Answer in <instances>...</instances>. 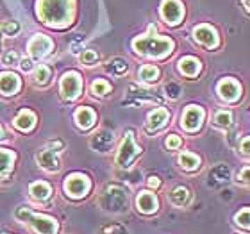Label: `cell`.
<instances>
[{
	"label": "cell",
	"mask_w": 250,
	"mask_h": 234,
	"mask_svg": "<svg viewBox=\"0 0 250 234\" xmlns=\"http://www.w3.org/2000/svg\"><path fill=\"white\" fill-rule=\"evenodd\" d=\"M243 4H245V11H249V0H243Z\"/></svg>",
	"instance_id": "obj_40"
},
{
	"label": "cell",
	"mask_w": 250,
	"mask_h": 234,
	"mask_svg": "<svg viewBox=\"0 0 250 234\" xmlns=\"http://www.w3.org/2000/svg\"><path fill=\"white\" fill-rule=\"evenodd\" d=\"M167 120H168L167 109H163V107L154 109L150 115H148V124H146V127H148V130H156V129H159Z\"/></svg>",
	"instance_id": "obj_18"
},
{
	"label": "cell",
	"mask_w": 250,
	"mask_h": 234,
	"mask_svg": "<svg viewBox=\"0 0 250 234\" xmlns=\"http://www.w3.org/2000/svg\"><path fill=\"white\" fill-rule=\"evenodd\" d=\"M31 195L34 198H38V200H45V198H48V195H50V186H48L47 182H32L31 184Z\"/></svg>",
	"instance_id": "obj_21"
},
{
	"label": "cell",
	"mask_w": 250,
	"mask_h": 234,
	"mask_svg": "<svg viewBox=\"0 0 250 234\" xmlns=\"http://www.w3.org/2000/svg\"><path fill=\"white\" fill-rule=\"evenodd\" d=\"M136 206L140 209L141 213H154L157 209V198L154 193H148V191H141L136 198Z\"/></svg>",
	"instance_id": "obj_13"
},
{
	"label": "cell",
	"mask_w": 250,
	"mask_h": 234,
	"mask_svg": "<svg viewBox=\"0 0 250 234\" xmlns=\"http://www.w3.org/2000/svg\"><path fill=\"white\" fill-rule=\"evenodd\" d=\"M138 154H140V149H138V145L134 143L132 132H127L125 138H124V141H122L118 156H116V165L122 167V168L129 167L130 163H132V159H134Z\"/></svg>",
	"instance_id": "obj_5"
},
{
	"label": "cell",
	"mask_w": 250,
	"mask_h": 234,
	"mask_svg": "<svg viewBox=\"0 0 250 234\" xmlns=\"http://www.w3.org/2000/svg\"><path fill=\"white\" fill-rule=\"evenodd\" d=\"M109 89H111L109 83L104 81V79H97V81L91 84V91H93L95 95H107Z\"/></svg>",
	"instance_id": "obj_27"
},
{
	"label": "cell",
	"mask_w": 250,
	"mask_h": 234,
	"mask_svg": "<svg viewBox=\"0 0 250 234\" xmlns=\"http://www.w3.org/2000/svg\"><path fill=\"white\" fill-rule=\"evenodd\" d=\"M213 175H214V179H218V181H224V179L227 181V179H229V168H225V167L214 168Z\"/></svg>",
	"instance_id": "obj_32"
},
{
	"label": "cell",
	"mask_w": 250,
	"mask_h": 234,
	"mask_svg": "<svg viewBox=\"0 0 250 234\" xmlns=\"http://www.w3.org/2000/svg\"><path fill=\"white\" fill-rule=\"evenodd\" d=\"M4 31L7 32V34H15V32H18V23H7V25L4 27Z\"/></svg>",
	"instance_id": "obj_38"
},
{
	"label": "cell",
	"mask_w": 250,
	"mask_h": 234,
	"mask_svg": "<svg viewBox=\"0 0 250 234\" xmlns=\"http://www.w3.org/2000/svg\"><path fill=\"white\" fill-rule=\"evenodd\" d=\"M132 47L141 56L148 58H163L173 50V42L170 38L161 36H140L132 42Z\"/></svg>",
	"instance_id": "obj_2"
},
{
	"label": "cell",
	"mask_w": 250,
	"mask_h": 234,
	"mask_svg": "<svg viewBox=\"0 0 250 234\" xmlns=\"http://www.w3.org/2000/svg\"><path fill=\"white\" fill-rule=\"evenodd\" d=\"M18 88H20L18 75H15V73H11V72L0 75V93L13 95V93H16V89Z\"/></svg>",
	"instance_id": "obj_14"
},
{
	"label": "cell",
	"mask_w": 250,
	"mask_h": 234,
	"mask_svg": "<svg viewBox=\"0 0 250 234\" xmlns=\"http://www.w3.org/2000/svg\"><path fill=\"white\" fill-rule=\"evenodd\" d=\"M193 34H195V40H197L198 43H202L206 48H214L218 45V34H216V31H214L213 27L198 25V27H195Z\"/></svg>",
	"instance_id": "obj_10"
},
{
	"label": "cell",
	"mask_w": 250,
	"mask_h": 234,
	"mask_svg": "<svg viewBox=\"0 0 250 234\" xmlns=\"http://www.w3.org/2000/svg\"><path fill=\"white\" fill-rule=\"evenodd\" d=\"M73 0H38V16L45 25L64 27L72 20Z\"/></svg>",
	"instance_id": "obj_1"
},
{
	"label": "cell",
	"mask_w": 250,
	"mask_h": 234,
	"mask_svg": "<svg viewBox=\"0 0 250 234\" xmlns=\"http://www.w3.org/2000/svg\"><path fill=\"white\" fill-rule=\"evenodd\" d=\"M238 181H241L243 184H249V167H245L241 170V173L238 175Z\"/></svg>",
	"instance_id": "obj_34"
},
{
	"label": "cell",
	"mask_w": 250,
	"mask_h": 234,
	"mask_svg": "<svg viewBox=\"0 0 250 234\" xmlns=\"http://www.w3.org/2000/svg\"><path fill=\"white\" fill-rule=\"evenodd\" d=\"M111 143H113V134H109V132H100V134H95L93 147H97L100 152L107 150Z\"/></svg>",
	"instance_id": "obj_24"
},
{
	"label": "cell",
	"mask_w": 250,
	"mask_h": 234,
	"mask_svg": "<svg viewBox=\"0 0 250 234\" xmlns=\"http://www.w3.org/2000/svg\"><path fill=\"white\" fill-rule=\"evenodd\" d=\"M218 95L222 97L224 100H236L240 97V84L236 83L234 79H224V81H220L218 83Z\"/></svg>",
	"instance_id": "obj_12"
},
{
	"label": "cell",
	"mask_w": 250,
	"mask_h": 234,
	"mask_svg": "<svg viewBox=\"0 0 250 234\" xmlns=\"http://www.w3.org/2000/svg\"><path fill=\"white\" fill-rule=\"evenodd\" d=\"M0 36H2V29H0Z\"/></svg>",
	"instance_id": "obj_42"
},
{
	"label": "cell",
	"mask_w": 250,
	"mask_h": 234,
	"mask_svg": "<svg viewBox=\"0 0 250 234\" xmlns=\"http://www.w3.org/2000/svg\"><path fill=\"white\" fill-rule=\"evenodd\" d=\"M179 70H181V73L186 75V77H195V75L200 72V63H198V59L188 56V58H183L179 61Z\"/></svg>",
	"instance_id": "obj_16"
},
{
	"label": "cell",
	"mask_w": 250,
	"mask_h": 234,
	"mask_svg": "<svg viewBox=\"0 0 250 234\" xmlns=\"http://www.w3.org/2000/svg\"><path fill=\"white\" fill-rule=\"evenodd\" d=\"M13 161H15V154L9 152L7 149H0V177H5L13 168Z\"/></svg>",
	"instance_id": "obj_20"
},
{
	"label": "cell",
	"mask_w": 250,
	"mask_h": 234,
	"mask_svg": "<svg viewBox=\"0 0 250 234\" xmlns=\"http://www.w3.org/2000/svg\"><path fill=\"white\" fill-rule=\"evenodd\" d=\"M214 124L218 125V127H229L232 124V115H230L229 111H218L216 116H214Z\"/></svg>",
	"instance_id": "obj_28"
},
{
	"label": "cell",
	"mask_w": 250,
	"mask_h": 234,
	"mask_svg": "<svg viewBox=\"0 0 250 234\" xmlns=\"http://www.w3.org/2000/svg\"><path fill=\"white\" fill-rule=\"evenodd\" d=\"M32 79H34L36 83H40V84H45L48 79H50V70H48L47 66L40 64V66L34 70V73H32Z\"/></svg>",
	"instance_id": "obj_26"
},
{
	"label": "cell",
	"mask_w": 250,
	"mask_h": 234,
	"mask_svg": "<svg viewBox=\"0 0 250 234\" xmlns=\"http://www.w3.org/2000/svg\"><path fill=\"white\" fill-rule=\"evenodd\" d=\"M179 163H181V167H183L184 170H195V168H198V165H200V159H198L197 156H193L191 152H183L181 157H179Z\"/></svg>",
	"instance_id": "obj_22"
},
{
	"label": "cell",
	"mask_w": 250,
	"mask_h": 234,
	"mask_svg": "<svg viewBox=\"0 0 250 234\" xmlns=\"http://www.w3.org/2000/svg\"><path fill=\"white\" fill-rule=\"evenodd\" d=\"M167 91H168V95L172 97V99H177V91H179V88L175 86V84H170V86H167Z\"/></svg>",
	"instance_id": "obj_37"
},
{
	"label": "cell",
	"mask_w": 250,
	"mask_h": 234,
	"mask_svg": "<svg viewBox=\"0 0 250 234\" xmlns=\"http://www.w3.org/2000/svg\"><path fill=\"white\" fill-rule=\"evenodd\" d=\"M236 224L241 225V227H245V229H249V208H245L241 213H238V216H236Z\"/></svg>",
	"instance_id": "obj_31"
},
{
	"label": "cell",
	"mask_w": 250,
	"mask_h": 234,
	"mask_svg": "<svg viewBox=\"0 0 250 234\" xmlns=\"http://www.w3.org/2000/svg\"><path fill=\"white\" fill-rule=\"evenodd\" d=\"M241 154L245 157H249V138H247V136L241 140Z\"/></svg>",
	"instance_id": "obj_36"
},
{
	"label": "cell",
	"mask_w": 250,
	"mask_h": 234,
	"mask_svg": "<svg viewBox=\"0 0 250 234\" xmlns=\"http://www.w3.org/2000/svg\"><path fill=\"white\" fill-rule=\"evenodd\" d=\"M188 200H189V191H188V188L177 186L172 191V202L175 204V206H184Z\"/></svg>",
	"instance_id": "obj_25"
},
{
	"label": "cell",
	"mask_w": 250,
	"mask_h": 234,
	"mask_svg": "<svg viewBox=\"0 0 250 234\" xmlns=\"http://www.w3.org/2000/svg\"><path fill=\"white\" fill-rule=\"evenodd\" d=\"M18 61H20V58H18V54L16 52H5L4 56H2V64L4 66H13V64H18Z\"/></svg>",
	"instance_id": "obj_30"
},
{
	"label": "cell",
	"mask_w": 250,
	"mask_h": 234,
	"mask_svg": "<svg viewBox=\"0 0 250 234\" xmlns=\"http://www.w3.org/2000/svg\"><path fill=\"white\" fill-rule=\"evenodd\" d=\"M18 63H20V68L23 70V72H31V70H32L31 59H21V61H18Z\"/></svg>",
	"instance_id": "obj_35"
},
{
	"label": "cell",
	"mask_w": 250,
	"mask_h": 234,
	"mask_svg": "<svg viewBox=\"0 0 250 234\" xmlns=\"http://www.w3.org/2000/svg\"><path fill=\"white\" fill-rule=\"evenodd\" d=\"M97 59H99V56H97V52H95V50H84V54L81 56V61H83L86 66H91V64H95V63H97Z\"/></svg>",
	"instance_id": "obj_29"
},
{
	"label": "cell",
	"mask_w": 250,
	"mask_h": 234,
	"mask_svg": "<svg viewBox=\"0 0 250 234\" xmlns=\"http://www.w3.org/2000/svg\"><path fill=\"white\" fill-rule=\"evenodd\" d=\"M38 163H40V167H43L45 170H58L59 168V159L58 156L54 154V150H48V149H45V150H42L40 154H38Z\"/></svg>",
	"instance_id": "obj_15"
},
{
	"label": "cell",
	"mask_w": 250,
	"mask_h": 234,
	"mask_svg": "<svg viewBox=\"0 0 250 234\" xmlns=\"http://www.w3.org/2000/svg\"><path fill=\"white\" fill-rule=\"evenodd\" d=\"M59 89H61V95L64 99H68V100L77 99L79 93H81V89H83V81L79 77V73H75V72L64 73L61 79Z\"/></svg>",
	"instance_id": "obj_6"
},
{
	"label": "cell",
	"mask_w": 250,
	"mask_h": 234,
	"mask_svg": "<svg viewBox=\"0 0 250 234\" xmlns=\"http://www.w3.org/2000/svg\"><path fill=\"white\" fill-rule=\"evenodd\" d=\"M16 216L20 220H27V222L34 227V231H36L38 234H56V231H58V224H56L52 218H47V216L32 214V213H29V211H23V209H18V211H16Z\"/></svg>",
	"instance_id": "obj_3"
},
{
	"label": "cell",
	"mask_w": 250,
	"mask_h": 234,
	"mask_svg": "<svg viewBox=\"0 0 250 234\" xmlns=\"http://www.w3.org/2000/svg\"><path fill=\"white\" fill-rule=\"evenodd\" d=\"M0 138H2V129H0Z\"/></svg>",
	"instance_id": "obj_41"
},
{
	"label": "cell",
	"mask_w": 250,
	"mask_h": 234,
	"mask_svg": "<svg viewBox=\"0 0 250 234\" xmlns=\"http://www.w3.org/2000/svg\"><path fill=\"white\" fill-rule=\"evenodd\" d=\"M183 15H184V11L179 0H163L161 2V16L167 23L175 25V23L181 21Z\"/></svg>",
	"instance_id": "obj_7"
},
{
	"label": "cell",
	"mask_w": 250,
	"mask_h": 234,
	"mask_svg": "<svg viewBox=\"0 0 250 234\" xmlns=\"http://www.w3.org/2000/svg\"><path fill=\"white\" fill-rule=\"evenodd\" d=\"M148 186L157 188L159 186V179H157V177H150V179H148Z\"/></svg>",
	"instance_id": "obj_39"
},
{
	"label": "cell",
	"mask_w": 250,
	"mask_h": 234,
	"mask_svg": "<svg viewBox=\"0 0 250 234\" xmlns=\"http://www.w3.org/2000/svg\"><path fill=\"white\" fill-rule=\"evenodd\" d=\"M27 48H29L31 58L43 59L48 52H50V48H52V42H50L45 34H36V36L29 42V47H27Z\"/></svg>",
	"instance_id": "obj_9"
},
{
	"label": "cell",
	"mask_w": 250,
	"mask_h": 234,
	"mask_svg": "<svg viewBox=\"0 0 250 234\" xmlns=\"http://www.w3.org/2000/svg\"><path fill=\"white\" fill-rule=\"evenodd\" d=\"M204 111L197 106H188V109L184 111L183 116V127L186 130H197L202 124Z\"/></svg>",
	"instance_id": "obj_11"
},
{
	"label": "cell",
	"mask_w": 250,
	"mask_h": 234,
	"mask_svg": "<svg viewBox=\"0 0 250 234\" xmlns=\"http://www.w3.org/2000/svg\"><path fill=\"white\" fill-rule=\"evenodd\" d=\"M75 122H77V125L81 129H89L95 122V113L89 107H81L75 113Z\"/></svg>",
	"instance_id": "obj_17"
},
{
	"label": "cell",
	"mask_w": 250,
	"mask_h": 234,
	"mask_svg": "<svg viewBox=\"0 0 250 234\" xmlns=\"http://www.w3.org/2000/svg\"><path fill=\"white\" fill-rule=\"evenodd\" d=\"M179 145H181V140H179L177 136H168V140H167L168 149H177Z\"/></svg>",
	"instance_id": "obj_33"
},
{
	"label": "cell",
	"mask_w": 250,
	"mask_h": 234,
	"mask_svg": "<svg viewBox=\"0 0 250 234\" xmlns=\"http://www.w3.org/2000/svg\"><path fill=\"white\" fill-rule=\"evenodd\" d=\"M102 208L107 209V211H113V213L124 211L127 208V195H125L124 190L118 186L107 188V191L102 197Z\"/></svg>",
	"instance_id": "obj_4"
},
{
	"label": "cell",
	"mask_w": 250,
	"mask_h": 234,
	"mask_svg": "<svg viewBox=\"0 0 250 234\" xmlns=\"http://www.w3.org/2000/svg\"><path fill=\"white\" fill-rule=\"evenodd\" d=\"M140 79L145 81V83H156L159 79V70L156 66H152V64H145L140 70Z\"/></svg>",
	"instance_id": "obj_23"
},
{
	"label": "cell",
	"mask_w": 250,
	"mask_h": 234,
	"mask_svg": "<svg viewBox=\"0 0 250 234\" xmlns=\"http://www.w3.org/2000/svg\"><path fill=\"white\" fill-rule=\"evenodd\" d=\"M64 190L73 198L84 197L89 190V181L84 175H72L68 177L66 182H64Z\"/></svg>",
	"instance_id": "obj_8"
},
{
	"label": "cell",
	"mask_w": 250,
	"mask_h": 234,
	"mask_svg": "<svg viewBox=\"0 0 250 234\" xmlns=\"http://www.w3.org/2000/svg\"><path fill=\"white\" fill-rule=\"evenodd\" d=\"M36 124V116L31 111H21L20 115L15 118V127L20 130H31Z\"/></svg>",
	"instance_id": "obj_19"
}]
</instances>
